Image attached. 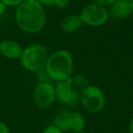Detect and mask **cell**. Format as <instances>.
<instances>
[{
    "mask_svg": "<svg viewBox=\"0 0 133 133\" xmlns=\"http://www.w3.org/2000/svg\"><path fill=\"white\" fill-rule=\"evenodd\" d=\"M70 0H54V6L57 8H65L69 5Z\"/></svg>",
    "mask_w": 133,
    "mask_h": 133,
    "instance_id": "18",
    "label": "cell"
},
{
    "mask_svg": "<svg viewBox=\"0 0 133 133\" xmlns=\"http://www.w3.org/2000/svg\"><path fill=\"white\" fill-rule=\"evenodd\" d=\"M80 102L89 112H99L105 106V94L101 89L97 86H87L80 93Z\"/></svg>",
    "mask_w": 133,
    "mask_h": 133,
    "instance_id": "4",
    "label": "cell"
},
{
    "mask_svg": "<svg viewBox=\"0 0 133 133\" xmlns=\"http://www.w3.org/2000/svg\"><path fill=\"white\" fill-rule=\"evenodd\" d=\"M129 133H133V118L129 120Z\"/></svg>",
    "mask_w": 133,
    "mask_h": 133,
    "instance_id": "22",
    "label": "cell"
},
{
    "mask_svg": "<svg viewBox=\"0 0 133 133\" xmlns=\"http://www.w3.org/2000/svg\"><path fill=\"white\" fill-rule=\"evenodd\" d=\"M56 100L55 87L49 82L39 83L33 91V101L38 109L49 108Z\"/></svg>",
    "mask_w": 133,
    "mask_h": 133,
    "instance_id": "7",
    "label": "cell"
},
{
    "mask_svg": "<svg viewBox=\"0 0 133 133\" xmlns=\"http://www.w3.org/2000/svg\"><path fill=\"white\" fill-rule=\"evenodd\" d=\"M48 57V50L44 45L33 44L23 49L19 59L25 69L30 72H37L46 66Z\"/></svg>",
    "mask_w": 133,
    "mask_h": 133,
    "instance_id": "3",
    "label": "cell"
},
{
    "mask_svg": "<svg viewBox=\"0 0 133 133\" xmlns=\"http://www.w3.org/2000/svg\"><path fill=\"white\" fill-rule=\"evenodd\" d=\"M56 99L65 105H76L80 101V94L73 89L72 78L57 82L55 87Z\"/></svg>",
    "mask_w": 133,
    "mask_h": 133,
    "instance_id": "6",
    "label": "cell"
},
{
    "mask_svg": "<svg viewBox=\"0 0 133 133\" xmlns=\"http://www.w3.org/2000/svg\"><path fill=\"white\" fill-rule=\"evenodd\" d=\"M91 1L95 4L100 5V6H103L106 8V6H109L110 5H112L116 0H91Z\"/></svg>",
    "mask_w": 133,
    "mask_h": 133,
    "instance_id": "17",
    "label": "cell"
},
{
    "mask_svg": "<svg viewBox=\"0 0 133 133\" xmlns=\"http://www.w3.org/2000/svg\"><path fill=\"white\" fill-rule=\"evenodd\" d=\"M41 6H54V0H37Z\"/></svg>",
    "mask_w": 133,
    "mask_h": 133,
    "instance_id": "20",
    "label": "cell"
},
{
    "mask_svg": "<svg viewBox=\"0 0 133 133\" xmlns=\"http://www.w3.org/2000/svg\"><path fill=\"white\" fill-rule=\"evenodd\" d=\"M37 79H38L39 83H43V82H48V80L51 79L48 75V73L46 72V69H40L39 71H37Z\"/></svg>",
    "mask_w": 133,
    "mask_h": 133,
    "instance_id": "13",
    "label": "cell"
},
{
    "mask_svg": "<svg viewBox=\"0 0 133 133\" xmlns=\"http://www.w3.org/2000/svg\"><path fill=\"white\" fill-rule=\"evenodd\" d=\"M70 133H86V132H83V131H81V132H73L72 131V132H70Z\"/></svg>",
    "mask_w": 133,
    "mask_h": 133,
    "instance_id": "23",
    "label": "cell"
},
{
    "mask_svg": "<svg viewBox=\"0 0 133 133\" xmlns=\"http://www.w3.org/2000/svg\"><path fill=\"white\" fill-rule=\"evenodd\" d=\"M34 1H37V0H34Z\"/></svg>",
    "mask_w": 133,
    "mask_h": 133,
    "instance_id": "26",
    "label": "cell"
},
{
    "mask_svg": "<svg viewBox=\"0 0 133 133\" xmlns=\"http://www.w3.org/2000/svg\"><path fill=\"white\" fill-rule=\"evenodd\" d=\"M6 8H8V6H6L4 3H2L1 1H0V17L4 15V13L6 12Z\"/></svg>",
    "mask_w": 133,
    "mask_h": 133,
    "instance_id": "21",
    "label": "cell"
},
{
    "mask_svg": "<svg viewBox=\"0 0 133 133\" xmlns=\"http://www.w3.org/2000/svg\"><path fill=\"white\" fill-rule=\"evenodd\" d=\"M69 111L68 110H61L56 115L54 118V126L58 128L62 131H68L69 129Z\"/></svg>",
    "mask_w": 133,
    "mask_h": 133,
    "instance_id": "12",
    "label": "cell"
},
{
    "mask_svg": "<svg viewBox=\"0 0 133 133\" xmlns=\"http://www.w3.org/2000/svg\"><path fill=\"white\" fill-rule=\"evenodd\" d=\"M2 3H4L6 6H16L17 8V6L23 3L25 0H0Z\"/></svg>",
    "mask_w": 133,
    "mask_h": 133,
    "instance_id": "15",
    "label": "cell"
},
{
    "mask_svg": "<svg viewBox=\"0 0 133 133\" xmlns=\"http://www.w3.org/2000/svg\"><path fill=\"white\" fill-rule=\"evenodd\" d=\"M86 125L85 118L79 112H69V129L73 132H81L83 131Z\"/></svg>",
    "mask_w": 133,
    "mask_h": 133,
    "instance_id": "11",
    "label": "cell"
},
{
    "mask_svg": "<svg viewBox=\"0 0 133 133\" xmlns=\"http://www.w3.org/2000/svg\"><path fill=\"white\" fill-rule=\"evenodd\" d=\"M42 133H63V131L61 129H59L58 128H57L56 126H48L46 127L44 130L42 131Z\"/></svg>",
    "mask_w": 133,
    "mask_h": 133,
    "instance_id": "16",
    "label": "cell"
},
{
    "mask_svg": "<svg viewBox=\"0 0 133 133\" xmlns=\"http://www.w3.org/2000/svg\"><path fill=\"white\" fill-rule=\"evenodd\" d=\"M128 1H129V2H133V0H128Z\"/></svg>",
    "mask_w": 133,
    "mask_h": 133,
    "instance_id": "24",
    "label": "cell"
},
{
    "mask_svg": "<svg viewBox=\"0 0 133 133\" xmlns=\"http://www.w3.org/2000/svg\"><path fill=\"white\" fill-rule=\"evenodd\" d=\"M83 22L79 15H69L62 20L60 26L65 33H75L81 28Z\"/></svg>",
    "mask_w": 133,
    "mask_h": 133,
    "instance_id": "10",
    "label": "cell"
},
{
    "mask_svg": "<svg viewBox=\"0 0 133 133\" xmlns=\"http://www.w3.org/2000/svg\"><path fill=\"white\" fill-rule=\"evenodd\" d=\"M131 3H132V9H133V2H131Z\"/></svg>",
    "mask_w": 133,
    "mask_h": 133,
    "instance_id": "25",
    "label": "cell"
},
{
    "mask_svg": "<svg viewBox=\"0 0 133 133\" xmlns=\"http://www.w3.org/2000/svg\"><path fill=\"white\" fill-rule=\"evenodd\" d=\"M86 84H87V78H86V77L84 75H78L76 77V78H75V85L77 87H80L84 89L85 87H87Z\"/></svg>",
    "mask_w": 133,
    "mask_h": 133,
    "instance_id": "14",
    "label": "cell"
},
{
    "mask_svg": "<svg viewBox=\"0 0 133 133\" xmlns=\"http://www.w3.org/2000/svg\"><path fill=\"white\" fill-rule=\"evenodd\" d=\"M79 17L83 24L90 26H100L107 22L109 15L105 6L91 3L84 6Z\"/></svg>",
    "mask_w": 133,
    "mask_h": 133,
    "instance_id": "5",
    "label": "cell"
},
{
    "mask_svg": "<svg viewBox=\"0 0 133 133\" xmlns=\"http://www.w3.org/2000/svg\"><path fill=\"white\" fill-rule=\"evenodd\" d=\"M15 20L23 32L37 34L45 26L46 13L38 1L25 0L16 8Z\"/></svg>",
    "mask_w": 133,
    "mask_h": 133,
    "instance_id": "1",
    "label": "cell"
},
{
    "mask_svg": "<svg viewBox=\"0 0 133 133\" xmlns=\"http://www.w3.org/2000/svg\"><path fill=\"white\" fill-rule=\"evenodd\" d=\"M45 69L52 80L60 82L69 79L73 71L72 56L68 50H57L49 55Z\"/></svg>",
    "mask_w": 133,
    "mask_h": 133,
    "instance_id": "2",
    "label": "cell"
},
{
    "mask_svg": "<svg viewBox=\"0 0 133 133\" xmlns=\"http://www.w3.org/2000/svg\"><path fill=\"white\" fill-rule=\"evenodd\" d=\"M109 15L114 19H124L133 13L132 3L128 0H116L109 6Z\"/></svg>",
    "mask_w": 133,
    "mask_h": 133,
    "instance_id": "8",
    "label": "cell"
},
{
    "mask_svg": "<svg viewBox=\"0 0 133 133\" xmlns=\"http://www.w3.org/2000/svg\"><path fill=\"white\" fill-rule=\"evenodd\" d=\"M23 48L17 41L3 39L0 41V54L9 59H17L22 54Z\"/></svg>",
    "mask_w": 133,
    "mask_h": 133,
    "instance_id": "9",
    "label": "cell"
},
{
    "mask_svg": "<svg viewBox=\"0 0 133 133\" xmlns=\"http://www.w3.org/2000/svg\"><path fill=\"white\" fill-rule=\"evenodd\" d=\"M0 133H10L8 126L2 121H0Z\"/></svg>",
    "mask_w": 133,
    "mask_h": 133,
    "instance_id": "19",
    "label": "cell"
}]
</instances>
